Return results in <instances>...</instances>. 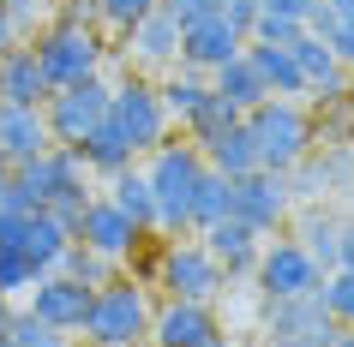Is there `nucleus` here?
<instances>
[{
	"mask_svg": "<svg viewBox=\"0 0 354 347\" xmlns=\"http://www.w3.org/2000/svg\"><path fill=\"white\" fill-rule=\"evenodd\" d=\"M336 270H354V221H342V264Z\"/></svg>",
	"mask_w": 354,
	"mask_h": 347,
	"instance_id": "a19ab883",
	"label": "nucleus"
},
{
	"mask_svg": "<svg viewBox=\"0 0 354 347\" xmlns=\"http://www.w3.org/2000/svg\"><path fill=\"white\" fill-rule=\"evenodd\" d=\"M288 192L295 204H318L330 192H354V144H313L306 162L288 168Z\"/></svg>",
	"mask_w": 354,
	"mask_h": 347,
	"instance_id": "f8f14e48",
	"label": "nucleus"
},
{
	"mask_svg": "<svg viewBox=\"0 0 354 347\" xmlns=\"http://www.w3.org/2000/svg\"><path fill=\"white\" fill-rule=\"evenodd\" d=\"M241 120L252 132V144H259V168H270V174H288L295 162L313 156V114L300 108L295 96H264Z\"/></svg>",
	"mask_w": 354,
	"mask_h": 347,
	"instance_id": "20e7f679",
	"label": "nucleus"
},
{
	"mask_svg": "<svg viewBox=\"0 0 354 347\" xmlns=\"http://www.w3.org/2000/svg\"><path fill=\"white\" fill-rule=\"evenodd\" d=\"M228 126H241V108H228L223 96L210 90V96H205V108H198V114H192V120H187V144L210 150V144H216V138H223Z\"/></svg>",
	"mask_w": 354,
	"mask_h": 347,
	"instance_id": "cd10ccee",
	"label": "nucleus"
},
{
	"mask_svg": "<svg viewBox=\"0 0 354 347\" xmlns=\"http://www.w3.org/2000/svg\"><path fill=\"white\" fill-rule=\"evenodd\" d=\"M342 102H348V114H354V72H348V90H342Z\"/></svg>",
	"mask_w": 354,
	"mask_h": 347,
	"instance_id": "a18cd8bd",
	"label": "nucleus"
},
{
	"mask_svg": "<svg viewBox=\"0 0 354 347\" xmlns=\"http://www.w3.org/2000/svg\"><path fill=\"white\" fill-rule=\"evenodd\" d=\"M348 335H354V329H348Z\"/></svg>",
	"mask_w": 354,
	"mask_h": 347,
	"instance_id": "603ef678",
	"label": "nucleus"
},
{
	"mask_svg": "<svg viewBox=\"0 0 354 347\" xmlns=\"http://www.w3.org/2000/svg\"><path fill=\"white\" fill-rule=\"evenodd\" d=\"M330 347H354V335H348V329H342V335H336V341Z\"/></svg>",
	"mask_w": 354,
	"mask_h": 347,
	"instance_id": "49530a36",
	"label": "nucleus"
},
{
	"mask_svg": "<svg viewBox=\"0 0 354 347\" xmlns=\"http://www.w3.org/2000/svg\"><path fill=\"white\" fill-rule=\"evenodd\" d=\"M342 335L318 293H295V299H264V347H330Z\"/></svg>",
	"mask_w": 354,
	"mask_h": 347,
	"instance_id": "6e6552de",
	"label": "nucleus"
},
{
	"mask_svg": "<svg viewBox=\"0 0 354 347\" xmlns=\"http://www.w3.org/2000/svg\"><path fill=\"white\" fill-rule=\"evenodd\" d=\"M246 60L259 66V78H264V90L270 96H306V78H300V66H295V54L288 48H264V42H246Z\"/></svg>",
	"mask_w": 354,
	"mask_h": 347,
	"instance_id": "a878e982",
	"label": "nucleus"
},
{
	"mask_svg": "<svg viewBox=\"0 0 354 347\" xmlns=\"http://www.w3.org/2000/svg\"><path fill=\"white\" fill-rule=\"evenodd\" d=\"M6 228H12V239H19L24 252H30V264H37L42 275L55 270V264H60V252L73 246V234L60 228V216H55V210H24V216H12Z\"/></svg>",
	"mask_w": 354,
	"mask_h": 347,
	"instance_id": "6ab92c4d",
	"label": "nucleus"
},
{
	"mask_svg": "<svg viewBox=\"0 0 354 347\" xmlns=\"http://www.w3.org/2000/svg\"><path fill=\"white\" fill-rule=\"evenodd\" d=\"M55 270H60V275H73V281H84V288H102V281H114V275H120V264L73 239V246L60 252V264H55Z\"/></svg>",
	"mask_w": 354,
	"mask_h": 347,
	"instance_id": "c85d7f7f",
	"label": "nucleus"
},
{
	"mask_svg": "<svg viewBox=\"0 0 354 347\" xmlns=\"http://www.w3.org/2000/svg\"><path fill=\"white\" fill-rule=\"evenodd\" d=\"M198 246H205V252L223 264L228 281H252V264H259L264 234H252L241 216H216L210 228H198Z\"/></svg>",
	"mask_w": 354,
	"mask_h": 347,
	"instance_id": "f3484780",
	"label": "nucleus"
},
{
	"mask_svg": "<svg viewBox=\"0 0 354 347\" xmlns=\"http://www.w3.org/2000/svg\"><path fill=\"white\" fill-rule=\"evenodd\" d=\"M0 102H19V108H42L48 102V78H42L30 42H19V48L0 54Z\"/></svg>",
	"mask_w": 354,
	"mask_h": 347,
	"instance_id": "aec40b11",
	"label": "nucleus"
},
{
	"mask_svg": "<svg viewBox=\"0 0 354 347\" xmlns=\"http://www.w3.org/2000/svg\"><path fill=\"white\" fill-rule=\"evenodd\" d=\"M330 6V19H342V24H354V0H324Z\"/></svg>",
	"mask_w": 354,
	"mask_h": 347,
	"instance_id": "37998d69",
	"label": "nucleus"
},
{
	"mask_svg": "<svg viewBox=\"0 0 354 347\" xmlns=\"http://www.w3.org/2000/svg\"><path fill=\"white\" fill-rule=\"evenodd\" d=\"M318 299H324V311H330L342 329H354V270H330L318 281Z\"/></svg>",
	"mask_w": 354,
	"mask_h": 347,
	"instance_id": "473e14b6",
	"label": "nucleus"
},
{
	"mask_svg": "<svg viewBox=\"0 0 354 347\" xmlns=\"http://www.w3.org/2000/svg\"><path fill=\"white\" fill-rule=\"evenodd\" d=\"M216 6H223V0H216Z\"/></svg>",
	"mask_w": 354,
	"mask_h": 347,
	"instance_id": "3c124183",
	"label": "nucleus"
},
{
	"mask_svg": "<svg viewBox=\"0 0 354 347\" xmlns=\"http://www.w3.org/2000/svg\"><path fill=\"white\" fill-rule=\"evenodd\" d=\"M91 293L96 288H84V281H73V275H60V270H48V275H37L30 281V317H42V324H55L60 335H78L84 329V311H91Z\"/></svg>",
	"mask_w": 354,
	"mask_h": 347,
	"instance_id": "ddd939ff",
	"label": "nucleus"
},
{
	"mask_svg": "<svg viewBox=\"0 0 354 347\" xmlns=\"http://www.w3.org/2000/svg\"><path fill=\"white\" fill-rule=\"evenodd\" d=\"M295 239L306 246V257H313L324 275L342 264V216L324 210V204H306V210L295 216Z\"/></svg>",
	"mask_w": 354,
	"mask_h": 347,
	"instance_id": "412c9836",
	"label": "nucleus"
},
{
	"mask_svg": "<svg viewBox=\"0 0 354 347\" xmlns=\"http://www.w3.org/2000/svg\"><path fill=\"white\" fill-rule=\"evenodd\" d=\"M156 90H162V108H168V120H180V126H187L192 114L205 108V96H210V78L174 60V66L162 72V84H156Z\"/></svg>",
	"mask_w": 354,
	"mask_h": 347,
	"instance_id": "393cba45",
	"label": "nucleus"
},
{
	"mask_svg": "<svg viewBox=\"0 0 354 347\" xmlns=\"http://www.w3.org/2000/svg\"><path fill=\"white\" fill-rule=\"evenodd\" d=\"M78 162H84V174H96V180H114V174L132 168L138 156H132L127 132L114 126V120H102V126H91L84 138H78Z\"/></svg>",
	"mask_w": 354,
	"mask_h": 347,
	"instance_id": "4be33fe9",
	"label": "nucleus"
},
{
	"mask_svg": "<svg viewBox=\"0 0 354 347\" xmlns=\"http://www.w3.org/2000/svg\"><path fill=\"white\" fill-rule=\"evenodd\" d=\"M102 198H109V204H114V210H120V216H127L145 239L156 234V198H150V180H145V168H138V162L120 168V174L109 180V192H102Z\"/></svg>",
	"mask_w": 354,
	"mask_h": 347,
	"instance_id": "5701e85b",
	"label": "nucleus"
},
{
	"mask_svg": "<svg viewBox=\"0 0 354 347\" xmlns=\"http://www.w3.org/2000/svg\"><path fill=\"white\" fill-rule=\"evenodd\" d=\"M252 281H259L264 299H295V293H318L324 270H318L300 239H264L259 264H252Z\"/></svg>",
	"mask_w": 354,
	"mask_h": 347,
	"instance_id": "9d476101",
	"label": "nucleus"
},
{
	"mask_svg": "<svg viewBox=\"0 0 354 347\" xmlns=\"http://www.w3.org/2000/svg\"><path fill=\"white\" fill-rule=\"evenodd\" d=\"M205 150L187 144V138H168L145 156V180H150V198H156V234H192V192L205 180Z\"/></svg>",
	"mask_w": 354,
	"mask_h": 347,
	"instance_id": "f257e3e1",
	"label": "nucleus"
},
{
	"mask_svg": "<svg viewBox=\"0 0 354 347\" xmlns=\"http://www.w3.org/2000/svg\"><path fill=\"white\" fill-rule=\"evenodd\" d=\"M0 347H6V335H0Z\"/></svg>",
	"mask_w": 354,
	"mask_h": 347,
	"instance_id": "8fccbe9b",
	"label": "nucleus"
},
{
	"mask_svg": "<svg viewBox=\"0 0 354 347\" xmlns=\"http://www.w3.org/2000/svg\"><path fill=\"white\" fill-rule=\"evenodd\" d=\"M150 6H156V0H96V24H102V30H114V37H127V30L145 19Z\"/></svg>",
	"mask_w": 354,
	"mask_h": 347,
	"instance_id": "72a5a7b5",
	"label": "nucleus"
},
{
	"mask_svg": "<svg viewBox=\"0 0 354 347\" xmlns=\"http://www.w3.org/2000/svg\"><path fill=\"white\" fill-rule=\"evenodd\" d=\"M66 347H84V341H66Z\"/></svg>",
	"mask_w": 354,
	"mask_h": 347,
	"instance_id": "09e8293b",
	"label": "nucleus"
},
{
	"mask_svg": "<svg viewBox=\"0 0 354 347\" xmlns=\"http://www.w3.org/2000/svg\"><path fill=\"white\" fill-rule=\"evenodd\" d=\"M259 6H264V12H277V19H300V24H306L318 0H259Z\"/></svg>",
	"mask_w": 354,
	"mask_h": 347,
	"instance_id": "ea45409f",
	"label": "nucleus"
},
{
	"mask_svg": "<svg viewBox=\"0 0 354 347\" xmlns=\"http://www.w3.org/2000/svg\"><path fill=\"white\" fill-rule=\"evenodd\" d=\"M120 42H127L120 54L132 60V72H168V66L180 60V24L168 19L162 6H150V12L132 24Z\"/></svg>",
	"mask_w": 354,
	"mask_h": 347,
	"instance_id": "dca6fc26",
	"label": "nucleus"
},
{
	"mask_svg": "<svg viewBox=\"0 0 354 347\" xmlns=\"http://www.w3.org/2000/svg\"><path fill=\"white\" fill-rule=\"evenodd\" d=\"M19 42H24V37L12 30V24H6V12H0V54H6V48H19Z\"/></svg>",
	"mask_w": 354,
	"mask_h": 347,
	"instance_id": "79ce46f5",
	"label": "nucleus"
},
{
	"mask_svg": "<svg viewBox=\"0 0 354 347\" xmlns=\"http://www.w3.org/2000/svg\"><path fill=\"white\" fill-rule=\"evenodd\" d=\"M216 216H228V180L216 174V168H205V180H198V192H192V234L210 228Z\"/></svg>",
	"mask_w": 354,
	"mask_h": 347,
	"instance_id": "7c9ffc66",
	"label": "nucleus"
},
{
	"mask_svg": "<svg viewBox=\"0 0 354 347\" xmlns=\"http://www.w3.org/2000/svg\"><path fill=\"white\" fill-rule=\"evenodd\" d=\"M114 347H150V341H114Z\"/></svg>",
	"mask_w": 354,
	"mask_h": 347,
	"instance_id": "de8ad7c7",
	"label": "nucleus"
},
{
	"mask_svg": "<svg viewBox=\"0 0 354 347\" xmlns=\"http://www.w3.org/2000/svg\"><path fill=\"white\" fill-rule=\"evenodd\" d=\"M228 216H241L252 234H277L282 221L295 216V192H288V174L252 168V174H241V180H228Z\"/></svg>",
	"mask_w": 354,
	"mask_h": 347,
	"instance_id": "1a4fd4ad",
	"label": "nucleus"
},
{
	"mask_svg": "<svg viewBox=\"0 0 354 347\" xmlns=\"http://www.w3.org/2000/svg\"><path fill=\"white\" fill-rule=\"evenodd\" d=\"M109 96H114V84H102V72L48 90V102H42V126H48V138H55V144H66V150H78V138H84V132L109 120Z\"/></svg>",
	"mask_w": 354,
	"mask_h": 347,
	"instance_id": "0eeeda50",
	"label": "nucleus"
},
{
	"mask_svg": "<svg viewBox=\"0 0 354 347\" xmlns=\"http://www.w3.org/2000/svg\"><path fill=\"white\" fill-rule=\"evenodd\" d=\"M174 24H192V19H205V12H216V0H156Z\"/></svg>",
	"mask_w": 354,
	"mask_h": 347,
	"instance_id": "e433bc0d",
	"label": "nucleus"
},
{
	"mask_svg": "<svg viewBox=\"0 0 354 347\" xmlns=\"http://www.w3.org/2000/svg\"><path fill=\"white\" fill-rule=\"evenodd\" d=\"M210 90L223 96L228 108H241V114H252V108L264 102V96H270V90H264V78H259V66L246 60V48H241L234 60H223L216 72H210Z\"/></svg>",
	"mask_w": 354,
	"mask_h": 347,
	"instance_id": "b1692460",
	"label": "nucleus"
},
{
	"mask_svg": "<svg viewBox=\"0 0 354 347\" xmlns=\"http://www.w3.org/2000/svg\"><path fill=\"white\" fill-rule=\"evenodd\" d=\"M109 120L127 132L132 156H150L156 144H168V138H174V120H168V108H162V90H156L150 78H138V72L114 84V96H109Z\"/></svg>",
	"mask_w": 354,
	"mask_h": 347,
	"instance_id": "423d86ee",
	"label": "nucleus"
},
{
	"mask_svg": "<svg viewBox=\"0 0 354 347\" xmlns=\"http://www.w3.org/2000/svg\"><path fill=\"white\" fill-rule=\"evenodd\" d=\"M55 144L42 126V108H19V102H0V174H12L19 162L42 156Z\"/></svg>",
	"mask_w": 354,
	"mask_h": 347,
	"instance_id": "a211bd4d",
	"label": "nucleus"
},
{
	"mask_svg": "<svg viewBox=\"0 0 354 347\" xmlns=\"http://www.w3.org/2000/svg\"><path fill=\"white\" fill-rule=\"evenodd\" d=\"M73 239H78V246H91V252H102V257H114V264H127V257L145 246V234H138V228H132V221L120 216V210H114L102 192H96V198L78 210Z\"/></svg>",
	"mask_w": 354,
	"mask_h": 347,
	"instance_id": "4468645a",
	"label": "nucleus"
},
{
	"mask_svg": "<svg viewBox=\"0 0 354 347\" xmlns=\"http://www.w3.org/2000/svg\"><path fill=\"white\" fill-rule=\"evenodd\" d=\"M150 347H223V317L198 299H156L150 311Z\"/></svg>",
	"mask_w": 354,
	"mask_h": 347,
	"instance_id": "9b49d317",
	"label": "nucleus"
},
{
	"mask_svg": "<svg viewBox=\"0 0 354 347\" xmlns=\"http://www.w3.org/2000/svg\"><path fill=\"white\" fill-rule=\"evenodd\" d=\"M138 281H145V288H162V299H198V306H216L228 293L223 264H216L192 234H168L162 246H156V264H150Z\"/></svg>",
	"mask_w": 354,
	"mask_h": 347,
	"instance_id": "f03ea898",
	"label": "nucleus"
},
{
	"mask_svg": "<svg viewBox=\"0 0 354 347\" xmlns=\"http://www.w3.org/2000/svg\"><path fill=\"white\" fill-rule=\"evenodd\" d=\"M216 12H223V19L234 24V30H241V37H252V19H259V0H223V6H216Z\"/></svg>",
	"mask_w": 354,
	"mask_h": 347,
	"instance_id": "4c0bfd02",
	"label": "nucleus"
},
{
	"mask_svg": "<svg viewBox=\"0 0 354 347\" xmlns=\"http://www.w3.org/2000/svg\"><path fill=\"white\" fill-rule=\"evenodd\" d=\"M150 311H156V299H150V288L138 281V275H114V281H102V288L91 293V311H84V347H114V341H145L150 335Z\"/></svg>",
	"mask_w": 354,
	"mask_h": 347,
	"instance_id": "7ed1b4c3",
	"label": "nucleus"
},
{
	"mask_svg": "<svg viewBox=\"0 0 354 347\" xmlns=\"http://www.w3.org/2000/svg\"><path fill=\"white\" fill-rule=\"evenodd\" d=\"M12 216H24V198H19V180H12V174H0V228H6Z\"/></svg>",
	"mask_w": 354,
	"mask_h": 347,
	"instance_id": "58836bf2",
	"label": "nucleus"
},
{
	"mask_svg": "<svg viewBox=\"0 0 354 347\" xmlns=\"http://www.w3.org/2000/svg\"><path fill=\"white\" fill-rule=\"evenodd\" d=\"M246 48V37L234 30V24L223 19V12H205V19L180 24V66H192V72H216L223 60H234Z\"/></svg>",
	"mask_w": 354,
	"mask_h": 347,
	"instance_id": "2eb2a0df",
	"label": "nucleus"
},
{
	"mask_svg": "<svg viewBox=\"0 0 354 347\" xmlns=\"http://www.w3.org/2000/svg\"><path fill=\"white\" fill-rule=\"evenodd\" d=\"M37 264H30V252H24L19 239H12V228H0V293L12 299V293H30V281H37Z\"/></svg>",
	"mask_w": 354,
	"mask_h": 347,
	"instance_id": "c756f323",
	"label": "nucleus"
},
{
	"mask_svg": "<svg viewBox=\"0 0 354 347\" xmlns=\"http://www.w3.org/2000/svg\"><path fill=\"white\" fill-rule=\"evenodd\" d=\"M73 335H60L55 324H42V317H30V311L12 306V324H6V347H66Z\"/></svg>",
	"mask_w": 354,
	"mask_h": 347,
	"instance_id": "2f4dec72",
	"label": "nucleus"
},
{
	"mask_svg": "<svg viewBox=\"0 0 354 347\" xmlns=\"http://www.w3.org/2000/svg\"><path fill=\"white\" fill-rule=\"evenodd\" d=\"M6 324H12V299L0 293V335H6Z\"/></svg>",
	"mask_w": 354,
	"mask_h": 347,
	"instance_id": "c03bdc74",
	"label": "nucleus"
},
{
	"mask_svg": "<svg viewBox=\"0 0 354 347\" xmlns=\"http://www.w3.org/2000/svg\"><path fill=\"white\" fill-rule=\"evenodd\" d=\"M300 30H306L300 19H277V12H264V6H259V19H252V37H246V42H264V48H288Z\"/></svg>",
	"mask_w": 354,
	"mask_h": 347,
	"instance_id": "f704fd0d",
	"label": "nucleus"
},
{
	"mask_svg": "<svg viewBox=\"0 0 354 347\" xmlns=\"http://www.w3.org/2000/svg\"><path fill=\"white\" fill-rule=\"evenodd\" d=\"M205 162L216 168L223 180H241V174H252V168H259V144H252V132H246V120H241V126H228L223 138H216V144L205 150Z\"/></svg>",
	"mask_w": 354,
	"mask_h": 347,
	"instance_id": "bb28decb",
	"label": "nucleus"
},
{
	"mask_svg": "<svg viewBox=\"0 0 354 347\" xmlns=\"http://www.w3.org/2000/svg\"><path fill=\"white\" fill-rule=\"evenodd\" d=\"M0 12H6V24L30 42V37H37V24L48 19V0H0Z\"/></svg>",
	"mask_w": 354,
	"mask_h": 347,
	"instance_id": "c9c22d12",
	"label": "nucleus"
},
{
	"mask_svg": "<svg viewBox=\"0 0 354 347\" xmlns=\"http://www.w3.org/2000/svg\"><path fill=\"white\" fill-rule=\"evenodd\" d=\"M30 48H37V66L48 78V90L78 84V78H96L102 60H109V42H102L96 24H42L37 37H30Z\"/></svg>",
	"mask_w": 354,
	"mask_h": 347,
	"instance_id": "39448f33",
	"label": "nucleus"
}]
</instances>
